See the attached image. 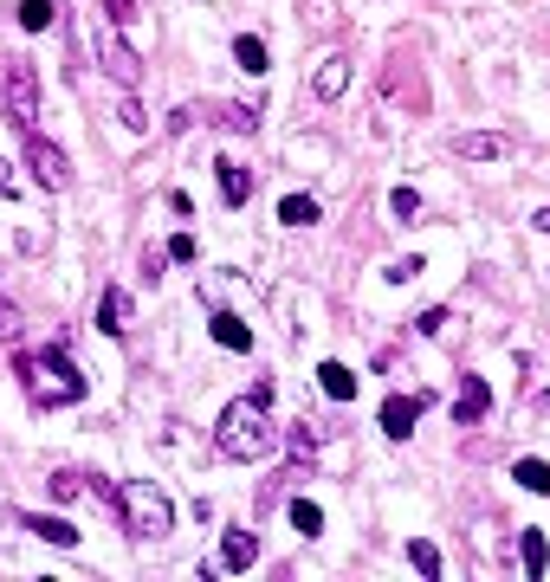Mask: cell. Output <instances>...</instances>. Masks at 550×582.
Listing matches in <instances>:
<instances>
[{
	"instance_id": "cell-36",
	"label": "cell",
	"mask_w": 550,
	"mask_h": 582,
	"mask_svg": "<svg viewBox=\"0 0 550 582\" xmlns=\"http://www.w3.org/2000/svg\"><path fill=\"white\" fill-rule=\"evenodd\" d=\"M13 188V169H7V162H0V194H7Z\"/></svg>"
},
{
	"instance_id": "cell-3",
	"label": "cell",
	"mask_w": 550,
	"mask_h": 582,
	"mask_svg": "<svg viewBox=\"0 0 550 582\" xmlns=\"http://www.w3.org/2000/svg\"><path fill=\"white\" fill-rule=\"evenodd\" d=\"M117 518H123V531H130L136 544H156V537L175 531V505H169V492H162L156 479H123L117 485Z\"/></svg>"
},
{
	"instance_id": "cell-5",
	"label": "cell",
	"mask_w": 550,
	"mask_h": 582,
	"mask_svg": "<svg viewBox=\"0 0 550 582\" xmlns=\"http://www.w3.org/2000/svg\"><path fill=\"white\" fill-rule=\"evenodd\" d=\"M26 169H33V182L46 188V194H59V188H72V162H65V149L59 143H46V136H26Z\"/></svg>"
},
{
	"instance_id": "cell-1",
	"label": "cell",
	"mask_w": 550,
	"mask_h": 582,
	"mask_svg": "<svg viewBox=\"0 0 550 582\" xmlns=\"http://www.w3.org/2000/svg\"><path fill=\"white\" fill-rule=\"evenodd\" d=\"M214 447L220 460H240V466H259L272 447H279V427H272V401L246 388L240 401L220 408V427H214Z\"/></svg>"
},
{
	"instance_id": "cell-8",
	"label": "cell",
	"mask_w": 550,
	"mask_h": 582,
	"mask_svg": "<svg viewBox=\"0 0 550 582\" xmlns=\"http://www.w3.org/2000/svg\"><path fill=\"white\" fill-rule=\"evenodd\" d=\"M130 317H136L130 291H123V285H104L98 291V330H104V337H130Z\"/></svg>"
},
{
	"instance_id": "cell-16",
	"label": "cell",
	"mask_w": 550,
	"mask_h": 582,
	"mask_svg": "<svg viewBox=\"0 0 550 582\" xmlns=\"http://www.w3.org/2000/svg\"><path fill=\"white\" fill-rule=\"evenodd\" d=\"M318 388H324L330 401H356V376L343 363H318Z\"/></svg>"
},
{
	"instance_id": "cell-19",
	"label": "cell",
	"mask_w": 550,
	"mask_h": 582,
	"mask_svg": "<svg viewBox=\"0 0 550 582\" xmlns=\"http://www.w3.org/2000/svg\"><path fill=\"white\" fill-rule=\"evenodd\" d=\"M279 220H285V227H311V220H324V207L311 201V194H285V201H279Z\"/></svg>"
},
{
	"instance_id": "cell-9",
	"label": "cell",
	"mask_w": 550,
	"mask_h": 582,
	"mask_svg": "<svg viewBox=\"0 0 550 582\" xmlns=\"http://www.w3.org/2000/svg\"><path fill=\"white\" fill-rule=\"evenodd\" d=\"M421 408H428V395H389V401H382V434L408 440V434H415V421H421Z\"/></svg>"
},
{
	"instance_id": "cell-13",
	"label": "cell",
	"mask_w": 550,
	"mask_h": 582,
	"mask_svg": "<svg viewBox=\"0 0 550 582\" xmlns=\"http://www.w3.org/2000/svg\"><path fill=\"white\" fill-rule=\"evenodd\" d=\"M311 91H318L324 104H337V97L350 91V59H343V52H330V59L318 65V78H311Z\"/></svg>"
},
{
	"instance_id": "cell-30",
	"label": "cell",
	"mask_w": 550,
	"mask_h": 582,
	"mask_svg": "<svg viewBox=\"0 0 550 582\" xmlns=\"http://www.w3.org/2000/svg\"><path fill=\"white\" fill-rule=\"evenodd\" d=\"M104 13H110L117 33H130V26H136V0H104Z\"/></svg>"
},
{
	"instance_id": "cell-21",
	"label": "cell",
	"mask_w": 550,
	"mask_h": 582,
	"mask_svg": "<svg viewBox=\"0 0 550 582\" xmlns=\"http://www.w3.org/2000/svg\"><path fill=\"white\" fill-rule=\"evenodd\" d=\"M292 479H305V466H298V460L285 466L279 479H266V485H259V518H266V511H272V505H279V498H285V485H292Z\"/></svg>"
},
{
	"instance_id": "cell-22",
	"label": "cell",
	"mask_w": 550,
	"mask_h": 582,
	"mask_svg": "<svg viewBox=\"0 0 550 582\" xmlns=\"http://www.w3.org/2000/svg\"><path fill=\"white\" fill-rule=\"evenodd\" d=\"M512 479L525 485V492H538V498H544V492H550V460H518V466H512Z\"/></svg>"
},
{
	"instance_id": "cell-29",
	"label": "cell",
	"mask_w": 550,
	"mask_h": 582,
	"mask_svg": "<svg viewBox=\"0 0 550 582\" xmlns=\"http://www.w3.org/2000/svg\"><path fill=\"white\" fill-rule=\"evenodd\" d=\"M389 214H395V220H421V194H415V188H395V194H389Z\"/></svg>"
},
{
	"instance_id": "cell-34",
	"label": "cell",
	"mask_w": 550,
	"mask_h": 582,
	"mask_svg": "<svg viewBox=\"0 0 550 582\" xmlns=\"http://www.w3.org/2000/svg\"><path fill=\"white\" fill-rule=\"evenodd\" d=\"M415 330H421V337H440V330H447V311H440V304H434V311H421Z\"/></svg>"
},
{
	"instance_id": "cell-2",
	"label": "cell",
	"mask_w": 550,
	"mask_h": 582,
	"mask_svg": "<svg viewBox=\"0 0 550 582\" xmlns=\"http://www.w3.org/2000/svg\"><path fill=\"white\" fill-rule=\"evenodd\" d=\"M20 388L39 401V408H72V401H85V376H78V363L65 356V343H46L39 356H20Z\"/></svg>"
},
{
	"instance_id": "cell-7",
	"label": "cell",
	"mask_w": 550,
	"mask_h": 582,
	"mask_svg": "<svg viewBox=\"0 0 550 582\" xmlns=\"http://www.w3.org/2000/svg\"><path fill=\"white\" fill-rule=\"evenodd\" d=\"M453 156H466V162H505V156H512V136H505V130H466V136H453Z\"/></svg>"
},
{
	"instance_id": "cell-25",
	"label": "cell",
	"mask_w": 550,
	"mask_h": 582,
	"mask_svg": "<svg viewBox=\"0 0 550 582\" xmlns=\"http://www.w3.org/2000/svg\"><path fill=\"white\" fill-rule=\"evenodd\" d=\"M220 123H227V130H240V136H253L259 130V110L253 104H227V110H220Z\"/></svg>"
},
{
	"instance_id": "cell-12",
	"label": "cell",
	"mask_w": 550,
	"mask_h": 582,
	"mask_svg": "<svg viewBox=\"0 0 550 582\" xmlns=\"http://www.w3.org/2000/svg\"><path fill=\"white\" fill-rule=\"evenodd\" d=\"M214 169H220V201H227V207H246V201H253V169H246V162H214Z\"/></svg>"
},
{
	"instance_id": "cell-15",
	"label": "cell",
	"mask_w": 550,
	"mask_h": 582,
	"mask_svg": "<svg viewBox=\"0 0 550 582\" xmlns=\"http://www.w3.org/2000/svg\"><path fill=\"white\" fill-rule=\"evenodd\" d=\"M214 343H220V350H233V356H246V350H253V330H246L240 324V317H233V311H214Z\"/></svg>"
},
{
	"instance_id": "cell-17",
	"label": "cell",
	"mask_w": 550,
	"mask_h": 582,
	"mask_svg": "<svg viewBox=\"0 0 550 582\" xmlns=\"http://www.w3.org/2000/svg\"><path fill=\"white\" fill-rule=\"evenodd\" d=\"M518 557H525V576H544V570H550V544H544V531H518Z\"/></svg>"
},
{
	"instance_id": "cell-14",
	"label": "cell",
	"mask_w": 550,
	"mask_h": 582,
	"mask_svg": "<svg viewBox=\"0 0 550 582\" xmlns=\"http://www.w3.org/2000/svg\"><path fill=\"white\" fill-rule=\"evenodd\" d=\"M20 524L39 537V544H52V550H78V524H65V518H39V511H33V518H20Z\"/></svg>"
},
{
	"instance_id": "cell-23",
	"label": "cell",
	"mask_w": 550,
	"mask_h": 582,
	"mask_svg": "<svg viewBox=\"0 0 550 582\" xmlns=\"http://www.w3.org/2000/svg\"><path fill=\"white\" fill-rule=\"evenodd\" d=\"M285 440H292V460H298V466H305V460H318V447H324V440H318V427H311V421H298Z\"/></svg>"
},
{
	"instance_id": "cell-28",
	"label": "cell",
	"mask_w": 550,
	"mask_h": 582,
	"mask_svg": "<svg viewBox=\"0 0 550 582\" xmlns=\"http://www.w3.org/2000/svg\"><path fill=\"white\" fill-rule=\"evenodd\" d=\"M117 117H123V130H130V136H143V130H149V110H143V104H136V97H130V91H123V104H117Z\"/></svg>"
},
{
	"instance_id": "cell-6",
	"label": "cell",
	"mask_w": 550,
	"mask_h": 582,
	"mask_svg": "<svg viewBox=\"0 0 550 582\" xmlns=\"http://www.w3.org/2000/svg\"><path fill=\"white\" fill-rule=\"evenodd\" d=\"M98 65L117 78L123 91H136V78H143V59H136V46H123V39H110V33H98Z\"/></svg>"
},
{
	"instance_id": "cell-4",
	"label": "cell",
	"mask_w": 550,
	"mask_h": 582,
	"mask_svg": "<svg viewBox=\"0 0 550 582\" xmlns=\"http://www.w3.org/2000/svg\"><path fill=\"white\" fill-rule=\"evenodd\" d=\"M0 91H7V123H13L20 136H33V130H39V65H33V59H7Z\"/></svg>"
},
{
	"instance_id": "cell-20",
	"label": "cell",
	"mask_w": 550,
	"mask_h": 582,
	"mask_svg": "<svg viewBox=\"0 0 550 582\" xmlns=\"http://www.w3.org/2000/svg\"><path fill=\"white\" fill-rule=\"evenodd\" d=\"M52 20H59V0H20V26H26V33H46Z\"/></svg>"
},
{
	"instance_id": "cell-32",
	"label": "cell",
	"mask_w": 550,
	"mask_h": 582,
	"mask_svg": "<svg viewBox=\"0 0 550 582\" xmlns=\"http://www.w3.org/2000/svg\"><path fill=\"white\" fill-rule=\"evenodd\" d=\"M162 253H169V259H175V266H188V259H195V233H175V240H169V246H162Z\"/></svg>"
},
{
	"instance_id": "cell-27",
	"label": "cell",
	"mask_w": 550,
	"mask_h": 582,
	"mask_svg": "<svg viewBox=\"0 0 550 582\" xmlns=\"http://www.w3.org/2000/svg\"><path fill=\"white\" fill-rule=\"evenodd\" d=\"M408 563H415L421 576H440V550L428 544V537H415V544H408Z\"/></svg>"
},
{
	"instance_id": "cell-10",
	"label": "cell",
	"mask_w": 550,
	"mask_h": 582,
	"mask_svg": "<svg viewBox=\"0 0 550 582\" xmlns=\"http://www.w3.org/2000/svg\"><path fill=\"white\" fill-rule=\"evenodd\" d=\"M253 563H259V537L253 531H227V537H220V570H227V576L253 570Z\"/></svg>"
},
{
	"instance_id": "cell-33",
	"label": "cell",
	"mask_w": 550,
	"mask_h": 582,
	"mask_svg": "<svg viewBox=\"0 0 550 582\" xmlns=\"http://www.w3.org/2000/svg\"><path fill=\"white\" fill-rule=\"evenodd\" d=\"M20 337V311H13V298H0V343Z\"/></svg>"
},
{
	"instance_id": "cell-18",
	"label": "cell",
	"mask_w": 550,
	"mask_h": 582,
	"mask_svg": "<svg viewBox=\"0 0 550 582\" xmlns=\"http://www.w3.org/2000/svg\"><path fill=\"white\" fill-rule=\"evenodd\" d=\"M233 65H240V72H253V78H259V72H266V65H272V59H266V39L240 33V39H233Z\"/></svg>"
},
{
	"instance_id": "cell-24",
	"label": "cell",
	"mask_w": 550,
	"mask_h": 582,
	"mask_svg": "<svg viewBox=\"0 0 550 582\" xmlns=\"http://www.w3.org/2000/svg\"><path fill=\"white\" fill-rule=\"evenodd\" d=\"M46 485H52V498H78V492H91V479H85V473H72V466H59V473H52Z\"/></svg>"
},
{
	"instance_id": "cell-11",
	"label": "cell",
	"mask_w": 550,
	"mask_h": 582,
	"mask_svg": "<svg viewBox=\"0 0 550 582\" xmlns=\"http://www.w3.org/2000/svg\"><path fill=\"white\" fill-rule=\"evenodd\" d=\"M486 408H492V388L479 382V376H466V382H460V395H453V421L473 427V421H486Z\"/></svg>"
},
{
	"instance_id": "cell-35",
	"label": "cell",
	"mask_w": 550,
	"mask_h": 582,
	"mask_svg": "<svg viewBox=\"0 0 550 582\" xmlns=\"http://www.w3.org/2000/svg\"><path fill=\"white\" fill-rule=\"evenodd\" d=\"M531 227H538V233H550V207H538V214H531Z\"/></svg>"
},
{
	"instance_id": "cell-26",
	"label": "cell",
	"mask_w": 550,
	"mask_h": 582,
	"mask_svg": "<svg viewBox=\"0 0 550 582\" xmlns=\"http://www.w3.org/2000/svg\"><path fill=\"white\" fill-rule=\"evenodd\" d=\"M292 524H298L305 537H318V531H324V511L311 505V498H292Z\"/></svg>"
},
{
	"instance_id": "cell-31",
	"label": "cell",
	"mask_w": 550,
	"mask_h": 582,
	"mask_svg": "<svg viewBox=\"0 0 550 582\" xmlns=\"http://www.w3.org/2000/svg\"><path fill=\"white\" fill-rule=\"evenodd\" d=\"M421 272H428V259H395V266H389V285H408V279H421Z\"/></svg>"
}]
</instances>
